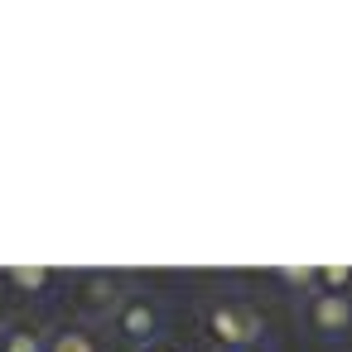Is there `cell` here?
Instances as JSON below:
<instances>
[{
  "mask_svg": "<svg viewBox=\"0 0 352 352\" xmlns=\"http://www.w3.org/2000/svg\"><path fill=\"white\" fill-rule=\"evenodd\" d=\"M241 352H261V347H241Z\"/></svg>",
  "mask_w": 352,
  "mask_h": 352,
  "instance_id": "10",
  "label": "cell"
},
{
  "mask_svg": "<svg viewBox=\"0 0 352 352\" xmlns=\"http://www.w3.org/2000/svg\"><path fill=\"white\" fill-rule=\"evenodd\" d=\"M49 352H102V338L92 323L63 318L58 328H49Z\"/></svg>",
  "mask_w": 352,
  "mask_h": 352,
  "instance_id": "5",
  "label": "cell"
},
{
  "mask_svg": "<svg viewBox=\"0 0 352 352\" xmlns=\"http://www.w3.org/2000/svg\"><path fill=\"white\" fill-rule=\"evenodd\" d=\"M0 352H49V328L34 323V318H10Z\"/></svg>",
  "mask_w": 352,
  "mask_h": 352,
  "instance_id": "6",
  "label": "cell"
},
{
  "mask_svg": "<svg viewBox=\"0 0 352 352\" xmlns=\"http://www.w3.org/2000/svg\"><path fill=\"white\" fill-rule=\"evenodd\" d=\"M111 333L121 342H131L135 352L150 347L155 338H164V309H160V299L155 294H126L116 304V314H111Z\"/></svg>",
  "mask_w": 352,
  "mask_h": 352,
  "instance_id": "2",
  "label": "cell"
},
{
  "mask_svg": "<svg viewBox=\"0 0 352 352\" xmlns=\"http://www.w3.org/2000/svg\"><path fill=\"white\" fill-rule=\"evenodd\" d=\"M203 333L208 342H217V352H241V347H261L265 338V318L251 299L241 294H217L203 309Z\"/></svg>",
  "mask_w": 352,
  "mask_h": 352,
  "instance_id": "1",
  "label": "cell"
},
{
  "mask_svg": "<svg viewBox=\"0 0 352 352\" xmlns=\"http://www.w3.org/2000/svg\"><path fill=\"white\" fill-rule=\"evenodd\" d=\"M126 299V280L121 275H82V304L87 314H116V304Z\"/></svg>",
  "mask_w": 352,
  "mask_h": 352,
  "instance_id": "4",
  "label": "cell"
},
{
  "mask_svg": "<svg viewBox=\"0 0 352 352\" xmlns=\"http://www.w3.org/2000/svg\"><path fill=\"white\" fill-rule=\"evenodd\" d=\"M304 323L323 338L333 333H347L352 328V294H304Z\"/></svg>",
  "mask_w": 352,
  "mask_h": 352,
  "instance_id": "3",
  "label": "cell"
},
{
  "mask_svg": "<svg viewBox=\"0 0 352 352\" xmlns=\"http://www.w3.org/2000/svg\"><path fill=\"white\" fill-rule=\"evenodd\" d=\"M140 352H184V347H179L174 338H155V342H150V347H140Z\"/></svg>",
  "mask_w": 352,
  "mask_h": 352,
  "instance_id": "8",
  "label": "cell"
},
{
  "mask_svg": "<svg viewBox=\"0 0 352 352\" xmlns=\"http://www.w3.org/2000/svg\"><path fill=\"white\" fill-rule=\"evenodd\" d=\"M0 342H6V318H0Z\"/></svg>",
  "mask_w": 352,
  "mask_h": 352,
  "instance_id": "9",
  "label": "cell"
},
{
  "mask_svg": "<svg viewBox=\"0 0 352 352\" xmlns=\"http://www.w3.org/2000/svg\"><path fill=\"white\" fill-rule=\"evenodd\" d=\"M54 285V275L44 270V265H15V270H6V289H15V294H44Z\"/></svg>",
  "mask_w": 352,
  "mask_h": 352,
  "instance_id": "7",
  "label": "cell"
}]
</instances>
